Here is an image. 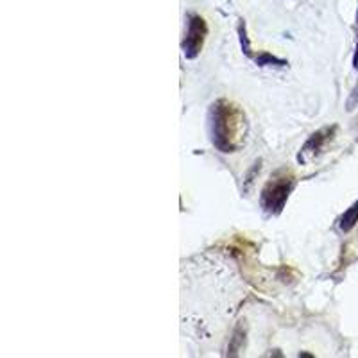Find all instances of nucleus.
I'll list each match as a JSON object with an SVG mask.
<instances>
[{"label":"nucleus","instance_id":"2","mask_svg":"<svg viewBox=\"0 0 358 358\" xmlns=\"http://www.w3.org/2000/svg\"><path fill=\"white\" fill-rule=\"evenodd\" d=\"M294 185L295 178L291 170H277L276 174L271 176L268 183L262 190V208L271 215L280 213L291 196Z\"/></svg>","mask_w":358,"mask_h":358},{"label":"nucleus","instance_id":"6","mask_svg":"<svg viewBox=\"0 0 358 358\" xmlns=\"http://www.w3.org/2000/svg\"><path fill=\"white\" fill-rule=\"evenodd\" d=\"M357 103H358V85L355 86L353 95H351V98L348 101V109H353V107L357 106Z\"/></svg>","mask_w":358,"mask_h":358},{"label":"nucleus","instance_id":"1","mask_svg":"<svg viewBox=\"0 0 358 358\" xmlns=\"http://www.w3.org/2000/svg\"><path fill=\"white\" fill-rule=\"evenodd\" d=\"M246 116L237 104L220 98L210 107L211 142L220 152H235L244 142Z\"/></svg>","mask_w":358,"mask_h":358},{"label":"nucleus","instance_id":"4","mask_svg":"<svg viewBox=\"0 0 358 358\" xmlns=\"http://www.w3.org/2000/svg\"><path fill=\"white\" fill-rule=\"evenodd\" d=\"M333 133H335V127H326V129L313 133L308 138V142L304 143V147L301 149L299 161L306 163V161L317 156L319 152H322V149L326 147V143L333 138Z\"/></svg>","mask_w":358,"mask_h":358},{"label":"nucleus","instance_id":"7","mask_svg":"<svg viewBox=\"0 0 358 358\" xmlns=\"http://www.w3.org/2000/svg\"><path fill=\"white\" fill-rule=\"evenodd\" d=\"M357 22H358V13H357ZM353 65L355 68L358 70V40H357V50H355V58H353Z\"/></svg>","mask_w":358,"mask_h":358},{"label":"nucleus","instance_id":"3","mask_svg":"<svg viewBox=\"0 0 358 358\" xmlns=\"http://www.w3.org/2000/svg\"><path fill=\"white\" fill-rule=\"evenodd\" d=\"M208 34V27L201 17L192 14L188 18L187 34L183 40V52L188 59H193L199 56L202 45H204V38Z\"/></svg>","mask_w":358,"mask_h":358},{"label":"nucleus","instance_id":"5","mask_svg":"<svg viewBox=\"0 0 358 358\" xmlns=\"http://www.w3.org/2000/svg\"><path fill=\"white\" fill-rule=\"evenodd\" d=\"M358 222V201L355 202L344 215H342V219H340V229L342 231H349V229L355 228V224Z\"/></svg>","mask_w":358,"mask_h":358}]
</instances>
